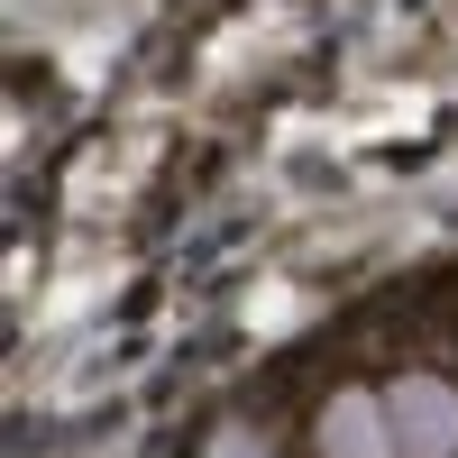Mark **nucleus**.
I'll list each match as a JSON object with an SVG mask.
<instances>
[{
	"label": "nucleus",
	"instance_id": "1",
	"mask_svg": "<svg viewBox=\"0 0 458 458\" xmlns=\"http://www.w3.org/2000/svg\"><path fill=\"white\" fill-rule=\"evenodd\" d=\"M386 412H394L403 458H458V376H440V367H403L394 386H386Z\"/></svg>",
	"mask_w": 458,
	"mask_h": 458
},
{
	"label": "nucleus",
	"instance_id": "2",
	"mask_svg": "<svg viewBox=\"0 0 458 458\" xmlns=\"http://www.w3.org/2000/svg\"><path fill=\"white\" fill-rule=\"evenodd\" d=\"M312 458H403L386 386H330L312 412Z\"/></svg>",
	"mask_w": 458,
	"mask_h": 458
},
{
	"label": "nucleus",
	"instance_id": "3",
	"mask_svg": "<svg viewBox=\"0 0 458 458\" xmlns=\"http://www.w3.org/2000/svg\"><path fill=\"white\" fill-rule=\"evenodd\" d=\"M193 458H276V431L248 422V412H220V422L193 440Z\"/></svg>",
	"mask_w": 458,
	"mask_h": 458
}]
</instances>
